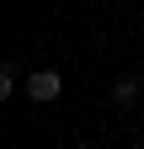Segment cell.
I'll use <instances>...</instances> for the list:
<instances>
[{
    "label": "cell",
    "instance_id": "cell-1",
    "mask_svg": "<svg viewBox=\"0 0 144 149\" xmlns=\"http://www.w3.org/2000/svg\"><path fill=\"white\" fill-rule=\"evenodd\" d=\"M59 91H64V74L59 69H32L27 74V96L32 101H59Z\"/></svg>",
    "mask_w": 144,
    "mask_h": 149
},
{
    "label": "cell",
    "instance_id": "cell-2",
    "mask_svg": "<svg viewBox=\"0 0 144 149\" xmlns=\"http://www.w3.org/2000/svg\"><path fill=\"white\" fill-rule=\"evenodd\" d=\"M134 96H139L134 80H117V85H112V101H134Z\"/></svg>",
    "mask_w": 144,
    "mask_h": 149
},
{
    "label": "cell",
    "instance_id": "cell-3",
    "mask_svg": "<svg viewBox=\"0 0 144 149\" xmlns=\"http://www.w3.org/2000/svg\"><path fill=\"white\" fill-rule=\"evenodd\" d=\"M11 91H16V64L0 69V96H11Z\"/></svg>",
    "mask_w": 144,
    "mask_h": 149
}]
</instances>
